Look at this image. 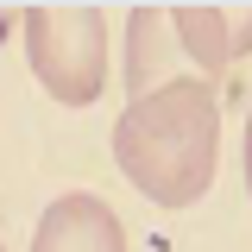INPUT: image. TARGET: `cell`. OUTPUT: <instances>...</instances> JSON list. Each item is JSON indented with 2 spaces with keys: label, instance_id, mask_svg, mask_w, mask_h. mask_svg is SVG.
Returning <instances> with one entry per match:
<instances>
[{
  "label": "cell",
  "instance_id": "1",
  "mask_svg": "<svg viewBox=\"0 0 252 252\" xmlns=\"http://www.w3.org/2000/svg\"><path fill=\"white\" fill-rule=\"evenodd\" d=\"M220 158V82L177 76L152 94H132L114 120V164L158 208H189L215 183Z\"/></svg>",
  "mask_w": 252,
  "mask_h": 252
},
{
  "label": "cell",
  "instance_id": "5",
  "mask_svg": "<svg viewBox=\"0 0 252 252\" xmlns=\"http://www.w3.org/2000/svg\"><path fill=\"white\" fill-rule=\"evenodd\" d=\"M32 252H126V227L94 189H69L38 215Z\"/></svg>",
  "mask_w": 252,
  "mask_h": 252
},
{
  "label": "cell",
  "instance_id": "8",
  "mask_svg": "<svg viewBox=\"0 0 252 252\" xmlns=\"http://www.w3.org/2000/svg\"><path fill=\"white\" fill-rule=\"evenodd\" d=\"M0 252H6V246H0Z\"/></svg>",
  "mask_w": 252,
  "mask_h": 252
},
{
  "label": "cell",
  "instance_id": "2",
  "mask_svg": "<svg viewBox=\"0 0 252 252\" xmlns=\"http://www.w3.org/2000/svg\"><path fill=\"white\" fill-rule=\"evenodd\" d=\"M26 63L63 107H94L107 89L101 0H26Z\"/></svg>",
  "mask_w": 252,
  "mask_h": 252
},
{
  "label": "cell",
  "instance_id": "3",
  "mask_svg": "<svg viewBox=\"0 0 252 252\" xmlns=\"http://www.w3.org/2000/svg\"><path fill=\"white\" fill-rule=\"evenodd\" d=\"M183 32V51L195 76L220 82V69L252 57V0H164Z\"/></svg>",
  "mask_w": 252,
  "mask_h": 252
},
{
  "label": "cell",
  "instance_id": "7",
  "mask_svg": "<svg viewBox=\"0 0 252 252\" xmlns=\"http://www.w3.org/2000/svg\"><path fill=\"white\" fill-rule=\"evenodd\" d=\"M19 6H26V0H19Z\"/></svg>",
  "mask_w": 252,
  "mask_h": 252
},
{
  "label": "cell",
  "instance_id": "4",
  "mask_svg": "<svg viewBox=\"0 0 252 252\" xmlns=\"http://www.w3.org/2000/svg\"><path fill=\"white\" fill-rule=\"evenodd\" d=\"M177 76H195V63L183 51V32L170 19V6L164 0H132V13H126V63H120L126 101L164 89Z\"/></svg>",
  "mask_w": 252,
  "mask_h": 252
},
{
  "label": "cell",
  "instance_id": "6",
  "mask_svg": "<svg viewBox=\"0 0 252 252\" xmlns=\"http://www.w3.org/2000/svg\"><path fill=\"white\" fill-rule=\"evenodd\" d=\"M240 170H246V195H252V107H246V152H240Z\"/></svg>",
  "mask_w": 252,
  "mask_h": 252
}]
</instances>
